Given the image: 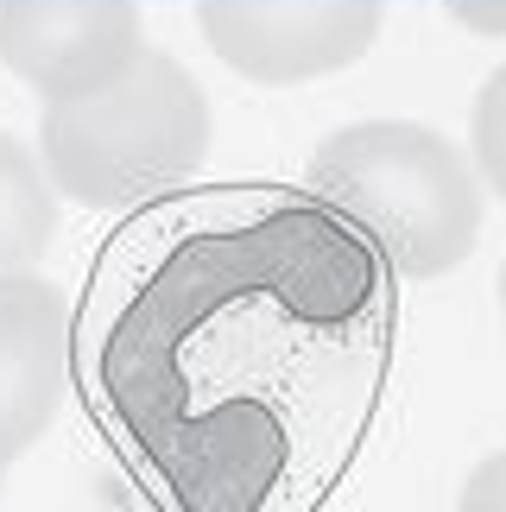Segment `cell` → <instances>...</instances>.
<instances>
[{
	"label": "cell",
	"instance_id": "obj_3",
	"mask_svg": "<svg viewBox=\"0 0 506 512\" xmlns=\"http://www.w3.org/2000/svg\"><path fill=\"white\" fill-rule=\"evenodd\" d=\"M317 196H329L399 279H450L481 247V177L456 140L424 121H355L310 152Z\"/></svg>",
	"mask_w": 506,
	"mask_h": 512
},
{
	"label": "cell",
	"instance_id": "obj_2",
	"mask_svg": "<svg viewBox=\"0 0 506 512\" xmlns=\"http://www.w3.org/2000/svg\"><path fill=\"white\" fill-rule=\"evenodd\" d=\"M209 95L171 51H140L127 70L83 95L45 102L38 114V165L57 196L102 215L197 184L209 159Z\"/></svg>",
	"mask_w": 506,
	"mask_h": 512
},
{
	"label": "cell",
	"instance_id": "obj_11",
	"mask_svg": "<svg viewBox=\"0 0 506 512\" xmlns=\"http://www.w3.org/2000/svg\"><path fill=\"white\" fill-rule=\"evenodd\" d=\"M500 317H506V266H500Z\"/></svg>",
	"mask_w": 506,
	"mask_h": 512
},
{
	"label": "cell",
	"instance_id": "obj_7",
	"mask_svg": "<svg viewBox=\"0 0 506 512\" xmlns=\"http://www.w3.org/2000/svg\"><path fill=\"white\" fill-rule=\"evenodd\" d=\"M57 241V184L38 152L0 127V272H32Z\"/></svg>",
	"mask_w": 506,
	"mask_h": 512
},
{
	"label": "cell",
	"instance_id": "obj_8",
	"mask_svg": "<svg viewBox=\"0 0 506 512\" xmlns=\"http://www.w3.org/2000/svg\"><path fill=\"white\" fill-rule=\"evenodd\" d=\"M469 159H475V177L506 203V64L488 70V83L475 89V108H469Z\"/></svg>",
	"mask_w": 506,
	"mask_h": 512
},
{
	"label": "cell",
	"instance_id": "obj_5",
	"mask_svg": "<svg viewBox=\"0 0 506 512\" xmlns=\"http://www.w3.org/2000/svg\"><path fill=\"white\" fill-rule=\"evenodd\" d=\"M146 51L140 0H0V70L38 102H64Z\"/></svg>",
	"mask_w": 506,
	"mask_h": 512
},
{
	"label": "cell",
	"instance_id": "obj_9",
	"mask_svg": "<svg viewBox=\"0 0 506 512\" xmlns=\"http://www.w3.org/2000/svg\"><path fill=\"white\" fill-rule=\"evenodd\" d=\"M456 512H506V449L469 468V481L456 494Z\"/></svg>",
	"mask_w": 506,
	"mask_h": 512
},
{
	"label": "cell",
	"instance_id": "obj_6",
	"mask_svg": "<svg viewBox=\"0 0 506 512\" xmlns=\"http://www.w3.org/2000/svg\"><path fill=\"white\" fill-rule=\"evenodd\" d=\"M70 392V298L38 272H0V475L57 424Z\"/></svg>",
	"mask_w": 506,
	"mask_h": 512
},
{
	"label": "cell",
	"instance_id": "obj_4",
	"mask_svg": "<svg viewBox=\"0 0 506 512\" xmlns=\"http://www.w3.org/2000/svg\"><path fill=\"white\" fill-rule=\"evenodd\" d=\"M386 0H197L203 45L241 83H317L374 51Z\"/></svg>",
	"mask_w": 506,
	"mask_h": 512
},
{
	"label": "cell",
	"instance_id": "obj_10",
	"mask_svg": "<svg viewBox=\"0 0 506 512\" xmlns=\"http://www.w3.org/2000/svg\"><path fill=\"white\" fill-rule=\"evenodd\" d=\"M450 19L475 38H506V0H443Z\"/></svg>",
	"mask_w": 506,
	"mask_h": 512
},
{
	"label": "cell",
	"instance_id": "obj_1",
	"mask_svg": "<svg viewBox=\"0 0 506 512\" xmlns=\"http://www.w3.org/2000/svg\"><path fill=\"white\" fill-rule=\"evenodd\" d=\"M399 272L310 184L127 209L70 310V386L152 512H323L393 373Z\"/></svg>",
	"mask_w": 506,
	"mask_h": 512
}]
</instances>
